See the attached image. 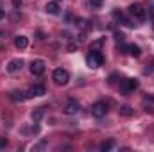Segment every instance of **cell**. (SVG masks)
<instances>
[{
  "instance_id": "cell-1",
  "label": "cell",
  "mask_w": 154,
  "mask_h": 152,
  "mask_svg": "<svg viewBox=\"0 0 154 152\" xmlns=\"http://www.w3.org/2000/svg\"><path fill=\"white\" fill-rule=\"evenodd\" d=\"M86 63H88V66L90 68H99V66H102V63H104V57H102V54L99 52V50H90V54H88V57H86Z\"/></svg>"
},
{
  "instance_id": "cell-2",
  "label": "cell",
  "mask_w": 154,
  "mask_h": 152,
  "mask_svg": "<svg viewBox=\"0 0 154 152\" xmlns=\"http://www.w3.org/2000/svg\"><path fill=\"white\" fill-rule=\"evenodd\" d=\"M52 79H54V82H56V84L65 86V84L68 82L70 75H68V72H66L65 68H56V70H54V74H52Z\"/></svg>"
},
{
  "instance_id": "cell-3",
  "label": "cell",
  "mask_w": 154,
  "mask_h": 152,
  "mask_svg": "<svg viewBox=\"0 0 154 152\" xmlns=\"http://www.w3.org/2000/svg\"><path fill=\"white\" fill-rule=\"evenodd\" d=\"M91 114H93V116H97V118L106 116V114H108V104H106V102H102V100L95 102V104L91 106Z\"/></svg>"
},
{
  "instance_id": "cell-4",
  "label": "cell",
  "mask_w": 154,
  "mask_h": 152,
  "mask_svg": "<svg viewBox=\"0 0 154 152\" xmlns=\"http://www.w3.org/2000/svg\"><path fill=\"white\" fill-rule=\"evenodd\" d=\"M136 88H138V81H136V79H124V81L120 82L122 93H131V91H134Z\"/></svg>"
},
{
  "instance_id": "cell-5",
  "label": "cell",
  "mask_w": 154,
  "mask_h": 152,
  "mask_svg": "<svg viewBox=\"0 0 154 152\" xmlns=\"http://www.w3.org/2000/svg\"><path fill=\"white\" fill-rule=\"evenodd\" d=\"M47 93V90H45V86L43 84H34V86H31L29 90H27V99H34V97H43Z\"/></svg>"
},
{
  "instance_id": "cell-6",
  "label": "cell",
  "mask_w": 154,
  "mask_h": 152,
  "mask_svg": "<svg viewBox=\"0 0 154 152\" xmlns=\"http://www.w3.org/2000/svg\"><path fill=\"white\" fill-rule=\"evenodd\" d=\"M129 14L134 16V18H138V20H143L145 18V9L140 4H131L129 5Z\"/></svg>"
},
{
  "instance_id": "cell-7",
  "label": "cell",
  "mask_w": 154,
  "mask_h": 152,
  "mask_svg": "<svg viewBox=\"0 0 154 152\" xmlns=\"http://www.w3.org/2000/svg\"><path fill=\"white\" fill-rule=\"evenodd\" d=\"M43 72H45V63L41 59H36L31 63V74L32 75H43Z\"/></svg>"
},
{
  "instance_id": "cell-8",
  "label": "cell",
  "mask_w": 154,
  "mask_h": 152,
  "mask_svg": "<svg viewBox=\"0 0 154 152\" xmlns=\"http://www.w3.org/2000/svg\"><path fill=\"white\" fill-rule=\"evenodd\" d=\"M22 66H23V61H22V59H13V61H9V63H7V66H5V68H7V72H9V74H14V72H18Z\"/></svg>"
},
{
  "instance_id": "cell-9",
  "label": "cell",
  "mask_w": 154,
  "mask_h": 152,
  "mask_svg": "<svg viewBox=\"0 0 154 152\" xmlns=\"http://www.w3.org/2000/svg\"><path fill=\"white\" fill-rule=\"evenodd\" d=\"M65 111H66V114H75L79 113V102L77 100H68V104H66V108H65Z\"/></svg>"
},
{
  "instance_id": "cell-10",
  "label": "cell",
  "mask_w": 154,
  "mask_h": 152,
  "mask_svg": "<svg viewBox=\"0 0 154 152\" xmlns=\"http://www.w3.org/2000/svg\"><path fill=\"white\" fill-rule=\"evenodd\" d=\"M113 18H115V20H118V22H122V23H124V25H127V27H133L131 20H127V18H125V16H124L118 9H115V11H113Z\"/></svg>"
},
{
  "instance_id": "cell-11",
  "label": "cell",
  "mask_w": 154,
  "mask_h": 152,
  "mask_svg": "<svg viewBox=\"0 0 154 152\" xmlns=\"http://www.w3.org/2000/svg\"><path fill=\"white\" fill-rule=\"evenodd\" d=\"M127 54L129 56H133V57H140L142 56V48L138 47V45H127Z\"/></svg>"
},
{
  "instance_id": "cell-12",
  "label": "cell",
  "mask_w": 154,
  "mask_h": 152,
  "mask_svg": "<svg viewBox=\"0 0 154 152\" xmlns=\"http://www.w3.org/2000/svg\"><path fill=\"white\" fill-rule=\"evenodd\" d=\"M27 45H29V39L25 38V36H16V38H14V47H16V48L23 50Z\"/></svg>"
},
{
  "instance_id": "cell-13",
  "label": "cell",
  "mask_w": 154,
  "mask_h": 152,
  "mask_svg": "<svg viewBox=\"0 0 154 152\" xmlns=\"http://www.w3.org/2000/svg\"><path fill=\"white\" fill-rule=\"evenodd\" d=\"M75 25L82 31V32H86V31H90L91 29V23L88 22V20H84V18H79V20H75Z\"/></svg>"
},
{
  "instance_id": "cell-14",
  "label": "cell",
  "mask_w": 154,
  "mask_h": 152,
  "mask_svg": "<svg viewBox=\"0 0 154 152\" xmlns=\"http://www.w3.org/2000/svg\"><path fill=\"white\" fill-rule=\"evenodd\" d=\"M45 11H47L48 14H57V13H59V5H57V2H48V4L45 5Z\"/></svg>"
},
{
  "instance_id": "cell-15",
  "label": "cell",
  "mask_w": 154,
  "mask_h": 152,
  "mask_svg": "<svg viewBox=\"0 0 154 152\" xmlns=\"http://www.w3.org/2000/svg\"><path fill=\"white\" fill-rule=\"evenodd\" d=\"M43 113H45V108H36V109L32 111V114H31L32 122H34V123H38L39 120L43 118Z\"/></svg>"
},
{
  "instance_id": "cell-16",
  "label": "cell",
  "mask_w": 154,
  "mask_h": 152,
  "mask_svg": "<svg viewBox=\"0 0 154 152\" xmlns=\"http://www.w3.org/2000/svg\"><path fill=\"white\" fill-rule=\"evenodd\" d=\"M113 147H115V140H106V141L100 143V150L102 152H109Z\"/></svg>"
},
{
  "instance_id": "cell-17",
  "label": "cell",
  "mask_w": 154,
  "mask_h": 152,
  "mask_svg": "<svg viewBox=\"0 0 154 152\" xmlns=\"http://www.w3.org/2000/svg\"><path fill=\"white\" fill-rule=\"evenodd\" d=\"M133 113H134V111H133V108H131V106H122V108H120V114H122V116H125V118L133 116Z\"/></svg>"
},
{
  "instance_id": "cell-18",
  "label": "cell",
  "mask_w": 154,
  "mask_h": 152,
  "mask_svg": "<svg viewBox=\"0 0 154 152\" xmlns=\"http://www.w3.org/2000/svg\"><path fill=\"white\" fill-rule=\"evenodd\" d=\"M11 99H13L14 102H22V100H25V99H27V95H25V93H22V91H14V93L11 95Z\"/></svg>"
},
{
  "instance_id": "cell-19",
  "label": "cell",
  "mask_w": 154,
  "mask_h": 152,
  "mask_svg": "<svg viewBox=\"0 0 154 152\" xmlns=\"http://www.w3.org/2000/svg\"><path fill=\"white\" fill-rule=\"evenodd\" d=\"M90 4H91V7H95V9H100L102 4H104V0H90Z\"/></svg>"
},
{
  "instance_id": "cell-20",
  "label": "cell",
  "mask_w": 154,
  "mask_h": 152,
  "mask_svg": "<svg viewBox=\"0 0 154 152\" xmlns=\"http://www.w3.org/2000/svg\"><path fill=\"white\" fill-rule=\"evenodd\" d=\"M115 39H116V41H118V43H122V41L125 39V36H124L122 32H115Z\"/></svg>"
},
{
  "instance_id": "cell-21",
  "label": "cell",
  "mask_w": 154,
  "mask_h": 152,
  "mask_svg": "<svg viewBox=\"0 0 154 152\" xmlns=\"http://www.w3.org/2000/svg\"><path fill=\"white\" fill-rule=\"evenodd\" d=\"M11 4H13V7H14V9H18V7L22 5V0H11Z\"/></svg>"
},
{
  "instance_id": "cell-22",
  "label": "cell",
  "mask_w": 154,
  "mask_h": 152,
  "mask_svg": "<svg viewBox=\"0 0 154 152\" xmlns=\"http://www.w3.org/2000/svg\"><path fill=\"white\" fill-rule=\"evenodd\" d=\"M147 13H149V18H154V5H149Z\"/></svg>"
},
{
  "instance_id": "cell-23",
  "label": "cell",
  "mask_w": 154,
  "mask_h": 152,
  "mask_svg": "<svg viewBox=\"0 0 154 152\" xmlns=\"http://www.w3.org/2000/svg\"><path fill=\"white\" fill-rule=\"evenodd\" d=\"M66 48H68V52H74V50L77 48V45H75V43H70V45H68Z\"/></svg>"
},
{
  "instance_id": "cell-24",
  "label": "cell",
  "mask_w": 154,
  "mask_h": 152,
  "mask_svg": "<svg viewBox=\"0 0 154 152\" xmlns=\"http://www.w3.org/2000/svg\"><path fill=\"white\" fill-rule=\"evenodd\" d=\"M5 145H7V140H5V138H0V149L5 147Z\"/></svg>"
},
{
  "instance_id": "cell-25",
  "label": "cell",
  "mask_w": 154,
  "mask_h": 152,
  "mask_svg": "<svg viewBox=\"0 0 154 152\" xmlns=\"http://www.w3.org/2000/svg\"><path fill=\"white\" fill-rule=\"evenodd\" d=\"M145 99H147V100H152V102H154V95H152V93H149V95H145Z\"/></svg>"
},
{
  "instance_id": "cell-26",
  "label": "cell",
  "mask_w": 154,
  "mask_h": 152,
  "mask_svg": "<svg viewBox=\"0 0 154 152\" xmlns=\"http://www.w3.org/2000/svg\"><path fill=\"white\" fill-rule=\"evenodd\" d=\"M145 111H147V113H151V114H154V108L149 106V108H145Z\"/></svg>"
},
{
  "instance_id": "cell-27",
  "label": "cell",
  "mask_w": 154,
  "mask_h": 152,
  "mask_svg": "<svg viewBox=\"0 0 154 152\" xmlns=\"http://www.w3.org/2000/svg\"><path fill=\"white\" fill-rule=\"evenodd\" d=\"M4 16H5V13H4V9H0V20H2Z\"/></svg>"
},
{
  "instance_id": "cell-28",
  "label": "cell",
  "mask_w": 154,
  "mask_h": 152,
  "mask_svg": "<svg viewBox=\"0 0 154 152\" xmlns=\"http://www.w3.org/2000/svg\"><path fill=\"white\" fill-rule=\"evenodd\" d=\"M152 29H154V23H152Z\"/></svg>"
}]
</instances>
